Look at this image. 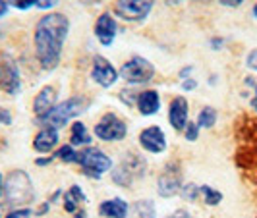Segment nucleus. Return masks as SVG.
<instances>
[{
	"label": "nucleus",
	"mask_w": 257,
	"mask_h": 218,
	"mask_svg": "<svg viewBox=\"0 0 257 218\" xmlns=\"http://www.w3.org/2000/svg\"><path fill=\"white\" fill-rule=\"evenodd\" d=\"M251 16L255 18V22H257V2L253 4V8H251Z\"/></svg>",
	"instance_id": "50"
},
{
	"label": "nucleus",
	"mask_w": 257,
	"mask_h": 218,
	"mask_svg": "<svg viewBox=\"0 0 257 218\" xmlns=\"http://www.w3.org/2000/svg\"><path fill=\"white\" fill-rule=\"evenodd\" d=\"M54 160H56L54 154H41V156H37L33 162H35V166L43 168V166H51Z\"/></svg>",
	"instance_id": "36"
},
{
	"label": "nucleus",
	"mask_w": 257,
	"mask_h": 218,
	"mask_svg": "<svg viewBox=\"0 0 257 218\" xmlns=\"http://www.w3.org/2000/svg\"><path fill=\"white\" fill-rule=\"evenodd\" d=\"M128 122L116 112H104L93 126V135L103 143H120L128 137Z\"/></svg>",
	"instance_id": "6"
},
{
	"label": "nucleus",
	"mask_w": 257,
	"mask_h": 218,
	"mask_svg": "<svg viewBox=\"0 0 257 218\" xmlns=\"http://www.w3.org/2000/svg\"><path fill=\"white\" fill-rule=\"evenodd\" d=\"M184 133V139L188 143H195L197 139H199V133H201V128L197 126V122H188V126H186V129L182 131Z\"/></svg>",
	"instance_id": "28"
},
{
	"label": "nucleus",
	"mask_w": 257,
	"mask_h": 218,
	"mask_svg": "<svg viewBox=\"0 0 257 218\" xmlns=\"http://www.w3.org/2000/svg\"><path fill=\"white\" fill-rule=\"evenodd\" d=\"M120 162L128 168L136 180H143V178L147 176V172H149V164H147L145 156L140 153H136V151H126L124 158H122Z\"/></svg>",
	"instance_id": "18"
},
{
	"label": "nucleus",
	"mask_w": 257,
	"mask_h": 218,
	"mask_svg": "<svg viewBox=\"0 0 257 218\" xmlns=\"http://www.w3.org/2000/svg\"><path fill=\"white\" fill-rule=\"evenodd\" d=\"M12 122H14L12 112L2 106V108H0V126H12Z\"/></svg>",
	"instance_id": "38"
},
{
	"label": "nucleus",
	"mask_w": 257,
	"mask_h": 218,
	"mask_svg": "<svg viewBox=\"0 0 257 218\" xmlns=\"http://www.w3.org/2000/svg\"><path fill=\"white\" fill-rule=\"evenodd\" d=\"M253 99H257V83H255V87H253Z\"/></svg>",
	"instance_id": "51"
},
{
	"label": "nucleus",
	"mask_w": 257,
	"mask_h": 218,
	"mask_svg": "<svg viewBox=\"0 0 257 218\" xmlns=\"http://www.w3.org/2000/svg\"><path fill=\"white\" fill-rule=\"evenodd\" d=\"M193 72H195V66H193V64L184 66V68H180V70H178V79H188V77H193L192 76Z\"/></svg>",
	"instance_id": "39"
},
{
	"label": "nucleus",
	"mask_w": 257,
	"mask_h": 218,
	"mask_svg": "<svg viewBox=\"0 0 257 218\" xmlns=\"http://www.w3.org/2000/svg\"><path fill=\"white\" fill-rule=\"evenodd\" d=\"M72 216H74V218H87V208H85V206H79V208H77Z\"/></svg>",
	"instance_id": "44"
},
{
	"label": "nucleus",
	"mask_w": 257,
	"mask_h": 218,
	"mask_svg": "<svg viewBox=\"0 0 257 218\" xmlns=\"http://www.w3.org/2000/svg\"><path fill=\"white\" fill-rule=\"evenodd\" d=\"M161 106H163V101H161V93L157 89L145 87V89H142L138 93L136 108H138V114L140 116H143V118L157 116L161 112Z\"/></svg>",
	"instance_id": "16"
},
{
	"label": "nucleus",
	"mask_w": 257,
	"mask_h": 218,
	"mask_svg": "<svg viewBox=\"0 0 257 218\" xmlns=\"http://www.w3.org/2000/svg\"><path fill=\"white\" fill-rule=\"evenodd\" d=\"M138 93H140V91H134V87H126V89H122L118 93V99H120V103H124L126 106H130V108H136Z\"/></svg>",
	"instance_id": "27"
},
{
	"label": "nucleus",
	"mask_w": 257,
	"mask_h": 218,
	"mask_svg": "<svg viewBox=\"0 0 257 218\" xmlns=\"http://www.w3.org/2000/svg\"><path fill=\"white\" fill-rule=\"evenodd\" d=\"M165 218H193V216L188 208H176V210H172V212L167 214Z\"/></svg>",
	"instance_id": "40"
},
{
	"label": "nucleus",
	"mask_w": 257,
	"mask_h": 218,
	"mask_svg": "<svg viewBox=\"0 0 257 218\" xmlns=\"http://www.w3.org/2000/svg\"><path fill=\"white\" fill-rule=\"evenodd\" d=\"M138 145L145 153L149 154H163L168 149V139L165 129L161 126H147L138 133Z\"/></svg>",
	"instance_id": "12"
},
{
	"label": "nucleus",
	"mask_w": 257,
	"mask_h": 218,
	"mask_svg": "<svg viewBox=\"0 0 257 218\" xmlns=\"http://www.w3.org/2000/svg\"><path fill=\"white\" fill-rule=\"evenodd\" d=\"M217 120H219V110L215 106H211V104H205V106L199 108L195 122L201 129H213L217 126Z\"/></svg>",
	"instance_id": "21"
},
{
	"label": "nucleus",
	"mask_w": 257,
	"mask_h": 218,
	"mask_svg": "<svg viewBox=\"0 0 257 218\" xmlns=\"http://www.w3.org/2000/svg\"><path fill=\"white\" fill-rule=\"evenodd\" d=\"M182 185H184L182 164L178 160H170L157 176V195L161 199H174L180 195Z\"/></svg>",
	"instance_id": "7"
},
{
	"label": "nucleus",
	"mask_w": 257,
	"mask_h": 218,
	"mask_svg": "<svg viewBox=\"0 0 257 218\" xmlns=\"http://www.w3.org/2000/svg\"><path fill=\"white\" fill-rule=\"evenodd\" d=\"M62 208H64L66 214H74L77 208H79V205L68 195V191H64V197H62Z\"/></svg>",
	"instance_id": "31"
},
{
	"label": "nucleus",
	"mask_w": 257,
	"mask_h": 218,
	"mask_svg": "<svg viewBox=\"0 0 257 218\" xmlns=\"http://www.w3.org/2000/svg\"><path fill=\"white\" fill-rule=\"evenodd\" d=\"M68 195H70V197H72L79 206H83L87 201H89L87 193L83 191V187H81L79 183H72V185H70V189H68Z\"/></svg>",
	"instance_id": "26"
},
{
	"label": "nucleus",
	"mask_w": 257,
	"mask_h": 218,
	"mask_svg": "<svg viewBox=\"0 0 257 218\" xmlns=\"http://www.w3.org/2000/svg\"><path fill=\"white\" fill-rule=\"evenodd\" d=\"M37 2L39 0H8L10 8H16L20 12H29V10L37 8Z\"/></svg>",
	"instance_id": "30"
},
{
	"label": "nucleus",
	"mask_w": 257,
	"mask_h": 218,
	"mask_svg": "<svg viewBox=\"0 0 257 218\" xmlns=\"http://www.w3.org/2000/svg\"><path fill=\"white\" fill-rule=\"evenodd\" d=\"M132 210L136 218H157V206L151 199H138L132 205Z\"/></svg>",
	"instance_id": "23"
},
{
	"label": "nucleus",
	"mask_w": 257,
	"mask_h": 218,
	"mask_svg": "<svg viewBox=\"0 0 257 218\" xmlns=\"http://www.w3.org/2000/svg\"><path fill=\"white\" fill-rule=\"evenodd\" d=\"M110 181L114 183L116 187H122V189H134V183H136V178L132 176L128 168L124 166L122 162L114 164V168L110 170Z\"/></svg>",
	"instance_id": "20"
},
{
	"label": "nucleus",
	"mask_w": 257,
	"mask_h": 218,
	"mask_svg": "<svg viewBox=\"0 0 257 218\" xmlns=\"http://www.w3.org/2000/svg\"><path fill=\"white\" fill-rule=\"evenodd\" d=\"M52 154H54L56 160H60V162H64V164H76L77 149L72 147L70 143H64V145H60Z\"/></svg>",
	"instance_id": "24"
},
{
	"label": "nucleus",
	"mask_w": 257,
	"mask_h": 218,
	"mask_svg": "<svg viewBox=\"0 0 257 218\" xmlns=\"http://www.w3.org/2000/svg\"><path fill=\"white\" fill-rule=\"evenodd\" d=\"M8 12H10V4H8V0H0V20L6 18Z\"/></svg>",
	"instance_id": "43"
},
{
	"label": "nucleus",
	"mask_w": 257,
	"mask_h": 218,
	"mask_svg": "<svg viewBox=\"0 0 257 218\" xmlns=\"http://www.w3.org/2000/svg\"><path fill=\"white\" fill-rule=\"evenodd\" d=\"M199 2H213V0H199Z\"/></svg>",
	"instance_id": "52"
},
{
	"label": "nucleus",
	"mask_w": 257,
	"mask_h": 218,
	"mask_svg": "<svg viewBox=\"0 0 257 218\" xmlns=\"http://www.w3.org/2000/svg\"><path fill=\"white\" fill-rule=\"evenodd\" d=\"M70 145L76 147V149H83V147H89L93 143V135L89 133L87 126L81 122V120H74L70 124Z\"/></svg>",
	"instance_id": "19"
},
{
	"label": "nucleus",
	"mask_w": 257,
	"mask_h": 218,
	"mask_svg": "<svg viewBox=\"0 0 257 218\" xmlns=\"http://www.w3.org/2000/svg\"><path fill=\"white\" fill-rule=\"evenodd\" d=\"M33 199H35V189L29 174L26 170H12L4 178V201L16 208V206H29Z\"/></svg>",
	"instance_id": "4"
},
{
	"label": "nucleus",
	"mask_w": 257,
	"mask_h": 218,
	"mask_svg": "<svg viewBox=\"0 0 257 218\" xmlns=\"http://www.w3.org/2000/svg\"><path fill=\"white\" fill-rule=\"evenodd\" d=\"M167 120L168 126L182 133L188 122H190V101L186 99V95H176L170 99L168 103V110H167Z\"/></svg>",
	"instance_id": "13"
},
{
	"label": "nucleus",
	"mask_w": 257,
	"mask_h": 218,
	"mask_svg": "<svg viewBox=\"0 0 257 218\" xmlns=\"http://www.w3.org/2000/svg\"><path fill=\"white\" fill-rule=\"evenodd\" d=\"M60 4V0H39L37 2V10L41 12L49 14V12H54V8Z\"/></svg>",
	"instance_id": "32"
},
{
	"label": "nucleus",
	"mask_w": 257,
	"mask_h": 218,
	"mask_svg": "<svg viewBox=\"0 0 257 218\" xmlns=\"http://www.w3.org/2000/svg\"><path fill=\"white\" fill-rule=\"evenodd\" d=\"M120 33V26H118V20L114 18L112 12H101L97 16L95 24H93V35L97 39V43L108 49L114 45L116 37Z\"/></svg>",
	"instance_id": "11"
},
{
	"label": "nucleus",
	"mask_w": 257,
	"mask_h": 218,
	"mask_svg": "<svg viewBox=\"0 0 257 218\" xmlns=\"http://www.w3.org/2000/svg\"><path fill=\"white\" fill-rule=\"evenodd\" d=\"M70 27V18L62 12L43 14L37 20L33 27V52L43 72H52L60 66Z\"/></svg>",
	"instance_id": "1"
},
{
	"label": "nucleus",
	"mask_w": 257,
	"mask_h": 218,
	"mask_svg": "<svg viewBox=\"0 0 257 218\" xmlns=\"http://www.w3.org/2000/svg\"><path fill=\"white\" fill-rule=\"evenodd\" d=\"M76 166L79 172L89 178V180H103L106 174H110V170L114 168V160L108 153H104L99 147H83L77 149Z\"/></svg>",
	"instance_id": "3"
},
{
	"label": "nucleus",
	"mask_w": 257,
	"mask_h": 218,
	"mask_svg": "<svg viewBox=\"0 0 257 218\" xmlns=\"http://www.w3.org/2000/svg\"><path fill=\"white\" fill-rule=\"evenodd\" d=\"M89 77L91 81L101 87V89H110L114 87L120 79V72L106 56L103 54H95L91 58V70H89Z\"/></svg>",
	"instance_id": "9"
},
{
	"label": "nucleus",
	"mask_w": 257,
	"mask_h": 218,
	"mask_svg": "<svg viewBox=\"0 0 257 218\" xmlns=\"http://www.w3.org/2000/svg\"><path fill=\"white\" fill-rule=\"evenodd\" d=\"M62 197H64V189H54V191L51 193V197H49V201H51V205H60V201H62Z\"/></svg>",
	"instance_id": "41"
},
{
	"label": "nucleus",
	"mask_w": 257,
	"mask_h": 218,
	"mask_svg": "<svg viewBox=\"0 0 257 218\" xmlns=\"http://www.w3.org/2000/svg\"><path fill=\"white\" fill-rule=\"evenodd\" d=\"M97 212L101 218H130L132 203L124 197H110L99 203Z\"/></svg>",
	"instance_id": "17"
},
{
	"label": "nucleus",
	"mask_w": 257,
	"mask_h": 218,
	"mask_svg": "<svg viewBox=\"0 0 257 218\" xmlns=\"http://www.w3.org/2000/svg\"><path fill=\"white\" fill-rule=\"evenodd\" d=\"M0 218H4V214H2V210H0Z\"/></svg>",
	"instance_id": "53"
},
{
	"label": "nucleus",
	"mask_w": 257,
	"mask_h": 218,
	"mask_svg": "<svg viewBox=\"0 0 257 218\" xmlns=\"http://www.w3.org/2000/svg\"><path fill=\"white\" fill-rule=\"evenodd\" d=\"M51 201L47 199V201H43V203H39L37 208H33V212H35V216L41 218V216H47L49 214V210H51Z\"/></svg>",
	"instance_id": "37"
},
{
	"label": "nucleus",
	"mask_w": 257,
	"mask_h": 218,
	"mask_svg": "<svg viewBox=\"0 0 257 218\" xmlns=\"http://www.w3.org/2000/svg\"><path fill=\"white\" fill-rule=\"evenodd\" d=\"M83 4H101V0H81Z\"/></svg>",
	"instance_id": "49"
},
{
	"label": "nucleus",
	"mask_w": 257,
	"mask_h": 218,
	"mask_svg": "<svg viewBox=\"0 0 257 218\" xmlns=\"http://www.w3.org/2000/svg\"><path fill=\"white\" fill-rule=\"evenodd\" d=\"M217 2L224 8H240L245 0H217Z\"/></svg>",
	"instance_id": "42"
},
{
	"label": "nucleus",
	"mask_w": 257,
	"mask_h": 218,
	"mask_svg": "<svg viewBox=\"0 0 257 218\" xmlns=\"http://www.w3.org/2000/svg\"><path fill=\"white\" fill-rule=\"evenodd\" d=\"M22 87H24V81H22V72L18 62L10 54H2L0 56V91L10 97H18L22 93Z\"/></svg>",
	"instance_id": "10"
},
{
	"label": "nucleus",
	"mask_w": 257,
	"mask_h": 218,
	"mask_svg": "<svg viewBox=\"0 0 257 218\" xmlns=\"http://www.w3.org/2000/svg\"><path fill=\"white\" fill-rule=\"evenodd\" d=\"M4 178H6V176L0 172V199L4 197Z\"/></svg>",
	"instance_id": "47"
},
{
	"label": "nucleus",
	"mask_w": 257,
	"mask_h": 218,
	"mask_svg": "<svg viewBox=\"0 0 257 218\" xmlns=\"http://www.w3.org/2000/svg\"><path fill=\"white\" fill-rule=\"evenodd\" d=\"M58 104V91L54 85H45L37 91V95L33 97V103H31V110L35 120L43 118L51 112L52 108Z\"/></svg>",
	"instance_id": "15"
},
{
	"label": "nucleus",
	"mask_w": 257,
	"mask_h": 218,
	"mask_svg": "<svg viewBox=\"0 0 257 218\" xmlns=\"http://www.w3.org/2000/svg\"><path fill=\"white\" fill-rule=\"evenodd\" d=\"M180 197L186 201V203H195V201H199V197H201V193H199V185H197V183H193V181H184Z\"/></svg>",
	"instance_id": "25"
},
{
	"label": "nucleus",
	"mask_w": 257,
	"mask_h": 218,
	"mask_svg": "<svg viewBox=\"0 0 257 218\" xmlns=\"http://www.w3.org/2000/svg\"><path fill=\"white\" fill-rule=\"evenodd\" d=\"M207 83H209V85H217V83H219V76H217V74H211Z\"/></svg>",
	"instance_id": "46"
},
{
	"label": "nucleus",
	"mask_w": 257,
	"mask_h": 218,
	"mask_svg": "<svg viewBox=\"0 0 257 218\" xmlns=\"http://www.w3.org/2000/svg\"><path fill=\"white\" fill-rule=\"evenodd\" d=\"M163 2H165V4H170V6H178L184 0H163Z\"/></svg>",
	"instance_id": "48"
},
{
	"label": "nucleus",
	"mask_w": 257,
	"mask_h": 218,
	"mask_svg": "<svg viewBox=\"0 0 257 218\" xmlns=\"http://www.w3.org/2000/svg\"><path fill=\"white\" fill-rule=\"evenodd\" d=\"M197 85H199V83H197L195 77H188V79H182L180 81V87L184 93H192V91L197 89Z\"/></svg>",
	"instance_id": "35"
},
{
	"label": "nucleus",
	"mask_w": 257,
	"mask_h": 218,
	"mask_svg": "<svg viewBox=\"0 0 257 218\" xmlns=\"http://www.w3.org/2000/svg\"><path fill=\"white\" fill-rule=\"evenodd\" d=\"M35 216V212H33V208L31 206H16V208H10L4 218H33Z\"/></svg>",
	"instance_id": "29"
},
{
	"label": "nucleus",
	"mask_w": 257,
	"mask_h": 218,
	"mask_svg": "<svg viewBox=\"0 0 257 218\" xmlns=\"http://www.w3.org/2000/svg\"><path fill=\"white\" fill-rule=\"evenodd\" d=\"M244 64H245V68H247V70L257 72V49H251V51L245 54Z\"/></svg>",
	"instance_id": "33"
},
{
	"label": "nucleus",
	"mask_w": 257,
	"mask_h": 218,
	"mask_svg": "<svg viewBox=\"0 0 257 218\" xmlns=\"http://www.w3.org/2000/svg\"><path fill=\"white\" fill-rule=\"evenodd\" d=\"M31 147L37 154H52L60 147V131L51 126H41L33 135Z\"/></svg>",
	"instance_id": "14"
},
{
	"label": "nucleus",
	"mask_w": 257,
	"mask_h": 218,
	"mask_svg": "<svg viewBox=\"0 0 257 218\" xmlns=\"http://www.w3.org/2000/svg\"><path fill=\"white\" fill-rule=\"evenodd\" d=\"M155 8V0H114L112 14L126 24H142Z\"/></svg>",
	"instance_id": "8"
},
{
	"label": "nucleus",
	"mask_w": 257,
	"mask_h": 218,
	"mask_svg": "<svg viewBox=\"0 0 257 218\" xmlns=\"http://www.w3.org/2000/svg\"><path fill=\"white\" fill-rule=\"evenodd\" d=\"M224 45H226V39L224 37H219V35H215V37H209V49L211 51H222L224 49Z\"/></svg>",
	"instance_id": "34"
},
{
	"label": "nucleus",
	"mask_w": 257,
	"mask_h": 218,
	"mask_svg": "<svg viewBox=\"0 0 257 218\" xmlns=\"http://www.w3.org/2000/svg\"><path fill=\"white\" fill-rule=\"evenodd\" d=\"M199 193H201V201L207 206H219L222 203V199H224L222 191H219L217 187H213L209 183H201L199 185Z\"/></svg>",
	"instance_id": "22"
},
{
	"label": "nucleus",
	"mask_w": 257,
	"mask_h": 218,
	"mask_svg": "<svg viewBox=\"0 0 257 218\" xmlns=\"http://www.w3.org/2000/svg\"><path fill=\"white\" fill-rule=\"evenodd\" d=\"M91 101L83 95H74V97H68L64 101L56 104L51 112L43 118L35 120L39 128L41 126H51V128L62 131V128L70 126L74 120H79V116L85 114L87 108H89Z\"/></svg>",
	"instance_id": "2"
},
{
	"label": "nucleus",
	"mask_w": 257,
	"mask_h": 218,
	"mask_svg": "<svg viewBox=\"0 0 257 218\" xmlns=\"http://www.w3.org/2000/svg\"><path fill=\"white\" fill-rule=\"evenodd\" d=\"M244 83H245V85H247V87H255V83H257V81H255V77H253V76H247V77H245V81H244Z\"/></svg>",
	"instance_id": "45"
},
{
	"label": "nucleus",
	"mask_w": 257,
	"mask_h": 218,
	"mask_svg": "<svg viewBox=\"0 0 257 218\" xmlns=\"http://www.w3.org/2000/svg\"><path fill=\"white\" fill-rule=\"evenodd\" d=\"M120 79L126 81L128 87H143L151 83L157 76V70L151 60H147L142 54H134L124 64L120 66Z\"/></svg>",
	"instance_id": "5"
}]
</instances>
